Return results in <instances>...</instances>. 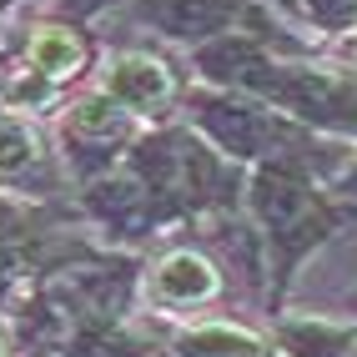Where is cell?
<instances>
[{
	"label": "cell",
	"instance_id": "obj_1",
	"mask_svg": "<svg viewBox=\"0 0 357 357\" xmlns=\"http://www.w3.org/2000/svg\"><path fill=\"white\" fill-rule=\"evenodd\" d=\"M211 287H217V277H211V267H206L202 257H192V252L172 257L156 272V292L161 297H206Z\"/></svg>",
	"mask_w": 357,
	"mask_h": 357
},
{
	"label": "cell",
	"instance_id": "obj_2",
	"mask_svg": "<svg viewBox=\"0 0 357 357\" xmlns=\"http://www.w3.org/2000/svg\"><path fill=\"white\" fill-rule=\"evenodd\" d=\"M36 51H40V61H51V66H66V61H76V40H40Z\"/></svg>",
	"mask_w": 357,
	"mask_h": 357
}]
</instances>
